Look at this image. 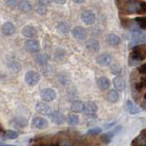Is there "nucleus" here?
<instances>
[{
    "instance_id": "393cba45",
    "label": "nucleus",
    "mask_w": 146,
    "mask_h": 146,
    "mask_svg": "<svg viewBox=\"0 0 146 146\" xmlns=\"http://www.w3.org/2000/svg\"><path fill=\"white\" fill-rule=\"evenodd\" d=\"M3 137L5 139H9V140H14V139H17L19 137V133L15 131H12V130H7L5 131L4 133Z\"/></svg>"
},
{
    "instance_id": "4468645a",
    "label": "nucleus",
    "mask_w": 146,
    "mask_h": 146,
    "mask_svg": "<svg viewBox=\"0 0 146 146\" xmlns=\"http://www.w3.org/2000/svg\"><path fill=\"white\" fill-rule=\"evenodd\" d=\"M38 34L36 29L32 26H25L22 30V35L26 38H35Z\"/></svg>"
},
{
    "instance_id": "f257e3e1",
    "label": "nucleus",
    "mask_w": 146,
    "mask_h": 146,
    "mask_svg": "<svg viewBox=\"0 0 146 146\" xmlns=\"http://www.w3.org/2000/svg\"><path fill=\"white\" fill-rule=\"evenodd\" d=\"M146 59V46L144 44L137 45L132 48V52L129 57V64L131 66L138 65L141 61Z\"/></svg>"
},
{
    "instance_id": "9b49d317",
    "label": "nucleus",
    "mask_w": 146,
    "mask_h": 146,
    "mask_svg": "<svg viewBox=\"0 0 146 146\" xmlns=\"http://www.w3.org/2000/svg\"><path fill=\"white\" fill-rule=\"evenodd\" d=\"M98 111V106L92 101L86 102L84 105V112L88 116H94Z\"/></svg>"
},
{
    "instance_id": "ddd939ff",
    "label": "nucleus",
    "mask_w": 146,
    "mask_h": 146,
    "mask_svg": "<svg viewBox=\"0 0 146 146\" xmlns=\"http://www.w3.org/2000/svg\"><path fill=\"white\" fill-rule=\"evenodd\" d=\"M1 31H2L4 35L10 36V35L14 34V33H15L16 28H15V26L11 22H6V23H4L2 25Z\"/></svg>"
},
{
    "instance_id": "72a5a7b5",
    "label": "nucleus",
    "mask_w": 146,
    "mask_h": 146,
    "mask_svg": "<svg viewBox=\"0 0 146 146\" xmlns=\"http://www.w3.org/2000/svg\"><path fill=\"white\" fill-rule=\"evenodd\" d=\"M15 120L18 121V122H16V125L18 127H25L27 125V121L24 119H16Z\"/></svg>"
},
{
    "instance_id": "473e14b6",
    "label": "nucleus",
    "mask_w": 146,
    "mask_h": 146,
    "mask_svg": "<svg viewBox=\"0 0 146 146\" xmlns=\"http://www.w3.org/2000/svg\"><path fill=\"white\" fill-rule=\"evenodd\" d=\"M36 11H37V13L38 14H40V15H43V14H45L46 13V7H45L44 6H42V5H40L37 7V8H36Z\"/></svg>"
},
{
    "instance_id": "2f4dec72",
    "label": "nucleus",
    "mask_w": 146,
    "mask_h": 146,
    "mask_svg": "<svg viewBox=\"0 0 146 146\" xmlns=\"http://www.w3.org/2000/svg\"><path fill=\"white\" fill-rule=\"evenodd\" d=\"M7 5L11 7V8H15L18 6V0H5Z\"/></svg>"
},
{
    "instance_id": "ea45409f",
    "label": "nucleus",
    "mask_w": 146,
    "mask_h": 146,
    "mask_svg": "<svg viewBox=\"0 0 146 146\" xmlns=\"http://www.w3.org/2000/svg\"><path fill=\"white\" fill-rule=\"evenodd\" d=\"M5 130L3 129V127H2V125L0 124V135H1L2 137H3V135H4V133H5Z\"/></svg>"
},
{
    "instance_id": "a19ab883",
    "label": "nucleus",
    "mask_w": 146,
    "mask_h": 146,
    "mask_svg": "<svg viewBox=\"0 0 146 146\" xmlns=\"http://www.w3.org/2000/svg\"><path fill=\"white\" fill-rule=\"evenodd\" d=\"M115 124H116V121H113V122H111V123H110V124H107L106 126H105V128H106V129L110 128V127L113 126V125H115Z\"/></svg>"
},
{
    "instance_id": "37998d69",
    "label": "nucleus",
    "mask_w": 146,
    "mask_h": 146,
    "mask_svg": "<svg viewBox=\"0 0 146 146\" xmlns=\"http://www.w3.org/2000/svg\"><path fill=\"white\" fill-rule=\"evenodd\" d=\"M141 108H143L144 110H146V99H144V101L141 104Z\"/></svg>"
},
{
    "instance_id": "1a4fd4ad",
    "label": "nucleus",
    "mask_w": 146,
    "mask_h": 146,
    "mask_svg": "<svg viewBox=\"0 0 146 146\" xmlns=\"http://www.w3.org/2000/svg\"><path fill=\"white\" fill-rule=\"evenodd\" d=\"M32 125L36 129H39V130H44V129H47L49 126L47 120L41 118V117H35L32 119Z\"/></svg>"
},
{
    "instance_id": "f3484780",
    "label": "nucleus",
    "mask_w": 146,
    "mask_h": 146,
    "mask_svg": "<svg viewBox=\"0 0 146 146\" xmlns=\"http://www.w3.org/2000/svg\"><path fill=\"white\" fill-rule=\"evenodd\" d=\"M97 84L101 90H107L110 87V81L105 76L98 77L97 79Z\"/></svg>"
},
{
    "instance_id": "423d86ee",
    "label": "nucleus",
    "mask_w": 146,
    "mask_h": 146,
    "mask_svg": "<svg viewBox=\"0 0 146 146\" xmlns=\"http://www.w3.org/2000/svg\"><path fill=\"white\" fill-rule=\"evenodd\" d=\"M40 98L46 102L53 101L56 98V92L52 88H44L40 91Z\"/></svg>"
},
{
    "instance_id": "f03ea898",
    "label": "nucleus",
    "mask_w": 146,
    "mask_h": 146,
    "mask_svg": "<svg viewBox=\"0 0 146 146\" xmlns=\"http://www.w3.org/2000/svg\"><path fill=\"white\" fill-rule=\"evenodd\" d=\"M145 41H146V36L141 31L134 30L131 31L130 47H135L137 45L143 44Z\"/></svg>"
},
{
    "instance_id": "cd10ccee",
    "label": "nucleus",
    "mask_w": 146,
    "mask_h": 146,
    "mask_svg": "<svg viewBox=\"0 0 146 146\" xmlns=\"http://www.w3.org/2000/svg\"><path fill=\"white\" fill-rule=\"evenodd\" d=\"M49 57L46 54H39L38 56L36 57V62L40 64H45L48 62Z\"/></svg>"
},
{
    "instance_id": "58836bf2",
    "label": "nucleus",
    "mask_w": 146,
    "mask_h": 146,
    "mask_svg": "<svg viewBox=\"0 0 146 146\" xmlns=\"http://www.w3.org/2000/svg\"><path fill=\"white\" fill-rule=\"evenodd\" d=\"M53 2H55L58 5H64L66 3V0H52Z\"/></svg>"
},
{
    "instance_id": "f704fd0d",
    "label": "nucleus",
    "mask_w": 146,
    "mask_h": 146,
    "mask_svg": "<svg viewBox=\"0 0 146 146\" xmlns=\"http://www.w3.org/2000/svg\"><path fill=\"white\" fill-rule=\"evenodd\" d=\"M134 86H135V89L137 91H139V92H141V91L144 88V85H143V81H141V80L139 81V82H136Z\"/></svg>"
},
{
    "instance_id": "c85d7f7f",
    "label": "nucleus",
    "mask_w": 146,
    "mask_h": 146,
    "mask_svg": "<svg viewBox=\"0 0 146 146\" xmlns=\"http://www.w3.org/2000/svg\"><path fill=\"white\" fill-rule=\"evenodd\" d=\"M137 24L139 25V27L143 30H146V16L145 17H141V18H137L136 19Z\"/></svg>"
},
{
    "instance_id": "79ce46f5",
    "label": "nucleus",
    "mask_w": 146,
    "mask_h": 146,
    "mask_svg": "<svg viewBox=\"0 0 146 146\" xmlns=\"http://www.w3.org/2000/svg\"><path fill=\"white\" fill-rule=\"evenodd\" d=\"M34 146H59V145H57V144H37Z\"/></svg>"
},
{
    "instance_id": "9d476101",
    "label": "nucleus",
    "mask_w": 146,
    "mask_h": 146,
    "mask_svg": "<svg viewBox=\"0 0 146 146\" xmlns=\"http://www.w3.org/2000/svg\"><path fill=\"white\" fill-rule=\"evenodd\" d=\"M95 14L90 10H85L81 14V19L86 25H91L95 22Z\"/></svg>"
},
{
    "instance_id": "2eb2a0df",
    "label": "nucleus",
    "mask_w": 146,
    "mask_h": 146,
    "mask_svg": "<svg viewBox=\"0 0 146 146\" xmlns=\"http://www.w3.org/2000/svg\"><path fill=\"white\" fill-rule=\"evenodd\" d=\"M73 36L77 40H84L86 37V31L82 27H76L72 31Z\"/></svg>"
},
{
    "instance_id": "c03bdc74",
    "label": "nucleus",
    "mask_w": 146,
    "mask_h": 146,
    "mask_svg": "<svg viewBox=\"0 0 146 146\" xmlns=\"http://www.w3.org/2000/svg\"><path fill=\"white\" fill-rule=\"evenodd\" d=\"M73 1L74 3H76V4H81V3L84 2V0H73Z\"/></svg>"
},
{
    "instance_id": "6e6552de",
    "label": "nucleus",
    "mask_w": 146,
    "mask_h": 146,
    "mask_svg": "<svg viewBox=\"0 0 146 146\" xmlns=\"http://www.w3.org/2000/svg\"><path fill=\"white\" fill-rule=\"evenodd\" d=\"M35 110L38 113L41 114V115H45V116H49V115H52V108L49 105L42 102H39L38 104L36 105L35 107Z\"/></svg>"
},
{
    "instance_id": "aec40b11",
    "label": "nucleus",
    "mask_w": 146,
    "mask_h": 146,
    "mask_svg": "<svg viewBox=\"0 0 146 146\" xmlns=\"http://www.w3.org/2000/svg\"><path fill=\"white\" fill-rule=\"evenodd\" d=\"M107 99L110 103H116L119 100V93L114 89L110 90L107 95Z\"/></svg>"
},
{
    "instance_id": "7c9ffc66",
    "label": "nucleus",
    "mask_w": 146,
    "mask_h": 146,
    "mask_svg": "<svg viewBox=\"0 0 146 146\" xmlns=\"http://www.w3.org/2000/svg\"><path fill=\"white\" fill-rule=\"evenodd\" d=\"M138 14H146V2H140V7L138 10Z\"/></svg>"
},
{
    "instance_id": "dca6fc26",
    "label": "nucleus",
    "mask_w": 146,
    "mask_h": 146,
    "mask_svg": "<svg viewBox=\"0 0 146 146\" xmlns=\"http://www.w3.org/2000/svg\"><path fill=\"white\" fill-rule=\"evenodd\" d=\"M51 116H52V120L55 124L61 125L64 124L65 121V117L64 116V114L59 111H53Z\"/></svg>"
},
{
    "instance_id": "7ed1b4c3",
    "label": "nucleus",
    "mask_w": 146,
    "mask_h": 146,
    "mask_svg": "<svg viewBox=\"0 0 146 146\" xmlns=\"http://www.w3.org/2000/svg\"><path fill=\"white\" fill-rule=\"evenodd\" d=\"M40 74L37 72H35V71H29L25 74V82H26L27 85L31 86H36L40 82Z\"/></svg>"
},
{
    "instance_id": "412c9836",
    "label": "nucleus",
    "mask_w": 146,
    "mask_h": 146,
    "mask_svg": "<svg viewBox=\"0 0 146 146\" xmlns=\"http://www.w3.org/2000/svg\"><path fill=\"white\" fill-rule=\"evenodd\" d=\"M108 43L110 45H112V46H117V45H119L120 43L119 37L114 34V33H111L108 37Z\"/></svg>"
},
{
    "instance_id": "c756f323",
    "label": "nucleus",
    "mask_w": 146,
    "mask_h": 146,
    "mask_svg": "<svg viewBox=\"0 0 146 146\" xmlns=\"http://www.w3.org/2000/svg\"><path fill=\"white\" fill-rule=\"evenodd\" d=\"M101 132H102V129L97 127V128L91 129V130H89L86 133H87V135H98Z\"/></svg>"
},
{
    "instance_id": "5701e85b",
    "label": "nucleus",
    "mask_w": 146,
    "mask_h": 146,
    "mask_svg": "<svg viewBox=\"0 0 146 146\" xmlns=\"http://www.w3.org/2000/svg\"><path fill=\"white\" fill-rule=\"evenodd\" d=\"M126 110L130 112L131 114L132 115H134V114H138L139 112H140V110H139V108H137L134 104H133L131 100H128L127 103H126Z\"/></svg>"
},
{
    "instance_id": "c9c22d12",
    "label": "nucleus",
    "mask_w": 146,
    "mask_h": 146,
    "mask_svg": "<svg viewBox=\"0 0 146 146\" xmlns=\"http://www.w3.org/2000/svg\"><path fill=\"white\" fill-rule=\"evenodd\" d=\"M138 72L141 74H146V64H141L138 67Z\"/></svg>"
},
{
    "instance_id": "b1692460",
    "label": "nucleus",
    "mask_w": 146,
    "mask_h": 146,
    "mask_svg": "<svg viewBox=\"0 0 146 146\" xmlns=\"http://www.w3.org/2000/svg\"><path fill=\"white\" fill-rule=\"evenodd\" d=\"M19 7L20 11L24 12V13H29V12H31L32 9L31 4L29 1H21L19 3Z\"/></svg>"
},
{
    "instance_id": "4c0bfd02",
    "label": "nucleus",
    "mask_w": 146,
    "mask_h": 146,
    "mask_svg": "<svg viewBox=\"0 0 146 146\" xmlns=\"http://www.w3.org/2000/svg\"><path fill=\"white\" fill-rule=\"evenodd\" d=\"M51 2H52V0H39V3L44 7L49 6L50 4H51Z\"/></svg>"
},
{
    "instance_id": "0eeeda50",
    "label": "nucleus",
    "mask_w": 146,
    "mask_h": 146,
    "mask_svg": "<svg viewBox=\"0 0 146 146\" xmlns=\"http://www.w3.org/2000/svg\"><path fill=\"white\" fill-rule=\"evenodd\" d=\"M24 46H25V49H26L28 52H32V53L38 52L40 49V43L35 40H27L26 41H25Z\"/></svg>"
},
{
    "instance_id": "4be33fe9",
    "label": "nucleus",
    "mask_w": 146,
    "mask_h": 146,
    "mask_svg": "<svg viewBox=\"0 0 146 146\" xmlns=\"http://www.w3.org/2000/svg\"><path fill=\"white\" fill-rule=\"evenodd\" d=\"M86 48L88 50H90V51H92V52H96V51H98L99 50L100 45H99V42L98 40H89L86 42Z\"/></svg>"
},
{
    "instance_id": "20e7f679",
    "label": "nucleus",
    "mask_w": 146,
    "mask_h": 146,
    "mask_svg": "<svg viewBox=\"0 0 146 146\" xmlns=\"http://www.w3.org/2000/svg\"><path fill=\"white\" fill-rule=\"evenodd\" d=\"M121 129L122 127L120 126H117L115 129H113L112 131H108L107 133H104V134L101 135V137H100V140H101L105 144H108L110 143V141H112V139H113V137L117 134V133H119L120 131H121Z\"/></svg>"
},
{
    "instance_id": "a18cd8bd",
    "label": "nucleus",
    "mask_w": 146,
    "mask_h": 146,
    "mask_svg": "<svg viewBox=\"0 0 146 146\" xmlns=\"http://www.w3.org/2000/svg\"><path fill=\"white\" fill-rule=\"evenodd\" d=\"M0 146H15V145H11V144H7V143H4L0 141Z\"/></svg>"
},
{
    "instance_id": "e433bc0d",
    "label": "nucleus",
    "mask_w": 146,
    "mask_h": 146,
    "mask_svg": "<svg viewBox=\"0 0 146 146\" xmlns=\"http://www.w3.org/2000/svg\"><path fill=\"white\" fill-rule=\"evenodd\" d=\"M111 72L113 73L114 74H119L120 73V68L119 66H118L117 64L113 65V67H111Z\"/></svg>"
},
{
    "instance_id": "bb28decb",
    "label": "nucleus",
    "mask_w": 146,
    "mask_h": 146,
    "mask_svg": "<svg viewBox=\"0 0 146 146\" xmlns=\"http://www.w3.org/2000/svg\"><path fill=\"white\" fill-rule=\"evenodd\" d=\"M67 122L69 125H72V126H74V125H77L79 122V118L78 116L76 114H72L70 115L67 118Z\"/></svg>"
},
{
    "instance_id": "a211bd4d",
    "label": "nucleus",
    "mask_w": 146,
    "mask_h": 146,
    "mask_svg": "<svg viewBox=\"0 0 146 146\" xmlns=\"http://www.w3.org/2000/svg\"><path fill=\"white\" fill-rule=\"evenodd\" d=\"M84 105L85 104L80 101V100H76V101H74L72 103L71 110L74 112H76V113H80V112L84 111Z\"/></svg>"
},
{
    "instance_id": "49530a36",
    "label": "nucleus",
    "mask_w": 146,
    "mask_h": 146,
    "mask_svg": "<svg viewBox=\"0 0 146 146\" xmlns=\"http://www.w3.org/2000/svg\"><path fill=\"white\" fill-rule=\"evenodd\" d=\"M143 146H146V143H145V144H144V145H143Z\"/></svg>"
},
{
    "instance_id": "6ab92c4d",
    "label": "nucleus",
    "mask_w": 146,
    "mask_h": 146,
    "mask_svg": "<svg viewBox=\"0 0 146 146\" xmlns=\"http://www.w3.org/2000/svg\"><path fill=\"white\" fill-rule=\"evenodd\" d=\"M113 85L115 86V88L119 91H121L125 88V81L120 76H117L113 79Z\"/></svg>"
},
{
    "instance_id": "39448f33",
    "label": "nucleus",
    "mask_w": 146,
    "mask_h": 146,
    "mask_svg": "<svg viewBox=\"0 0 146 146\" xmlns=\"http://www.w3.org/2000/svg\"><path fill=\"white\" fill-rule=\"evenodd\" d=\"M140 7V2L138 0H128L125 3V10L128 14L138 13Z\"/></svg>"
},
{
    "instance_id": "f8f14e48",
    "label": "nucleus",
    "mask_w": 146,
    "mask_h": 146,
    "mask_svg": "<svg viewBox=\"0 0 146 146\" xmlns=\"http://www.w3.org/2000/svg\"><path fill=\"white\" fill-rule=\"evenodd\" d=\"M97 62L101 66H108L111 64V56L108 53H102L97 57Z\"/></svg>"
},
{
    "instance_id": "a878e982",
    "label": "nucleus",
    "mask_w": 146,
    "mask_h": 146,
    "mask_svg": "<svg viewBox=\"0 0 146 146\" xmlns=\"http://www.w3.org/2000/svg\"><path fill=\"white\" fill-rule=\"evenodd\" d=\"M57 30L59 31L61 33H67L69 31V25L66 22H61L57 25Z\"/></svg>"
}]
</instances>
